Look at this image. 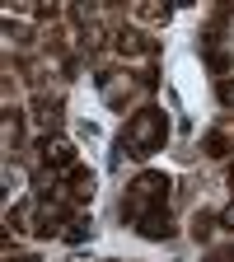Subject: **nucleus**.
<instances>
[{"label":"nucleus","mask_w":234,"mask_h":262,"mask_svg":"<svg viewBox=\"0 0 234 262\" xmlns=\"http://www.w3.org/2000/svg\"><path fill=\"white\" fill-rule=\"evenodd\" d=\"M206 262H234V248H216V253H211Z\"/></svg>","instance_id":"12"},{"label":"nucleus","mask_w":234,"mask_h":262,"mask_svg":"<svg viewBox=\"0 0 234 262\" xmlns=\"http://www.w3.org/2000/svg\"><path fill=\"white\" fill-rule=\"evenodd\" d=\"M38 122L52 126V131L61 126V103H56V98H38Z\"/></svg>","instance_id":"7"},{"label":"nucleus","mask_w":234,"mask_h":262,"mask_svg":"<svg viewBox=\"0 0 234 262\" xmlns=\"http://www.w3.org/2000/svg\"><path fill=\"white\" fill-rule=\"evenodd\" d=\"M229 183H234V169H229Z\"/></svg>","instance_id":"16"},{"label":"nucleus","mask_w":234,"mask_h":262,"mask_svg":"<svg viewBox=\"0 0 234 262\" xmlns=\"http://www.w3.org/2000/svg\"><path fill=\"white\" fill-rule=\"evenodd\" d=\"M202 150H206V155H229V136H225V131H206Z\"/></svg>","instance_id":"10"},{"label":"nucleus","mask_w":234,"mask_h":262,"mask_svg":"<svg viewBox=\"0 0 234 262\" xmlns=\"http://www.w3.org/2000/svg\"><path fill=\"white\" fill-rule=\"evenodd\" d=\"M61 178L71 183V196H75V202H89V196H94V173L84 169V164H75V169H66Z\"/></svg>","instance_id":"5"},{"label":"nucleus","mask_w":234,"mask_h":262,"mask_svg":"<svg viewBox=\"0 0 234 262\" xmlns=\"http://www.w3.org/2000/svg\"><path fill=\"white\" fill-rule=\"evenodd\" d=\"M164 136H169V117H164L159 108H141L136 117H126L122 150H131L136 159H145V155H155L164 145Z\"/></svg>","instance_id":"1"},{"label":"nucleus","mask_w":234,"mask_h":262,"mask_svg":"<svg viewBox=\"0 0 234 262\" xmlns=\"http://www.w3.org/2000/svg\"><path fill=\"white\" fill-rule=\"evenodd\" d=\"M141 14H145L150 24H164V19H169V10H159V5H150V10H141Z\"/></svg>","instance_id":"11"},{"label":"nucleus","mask_w":234,"mask_h":262,"mask_svg":"<svg viewBox=\"0 0 234 262\" xmlns=\"http://www.w3.org/2000/svg\"><path fill=\"white\" fill-rule=\"evenodd\" d=\"M117 52H122V56H141V52H155V47L141 38L136 28H122V33H117Z\"/></svg>","instance_id":"6"},{"label":"nucleus","mask_w":234,"mask_h":262,"mask_svg":"<svg viewBox=\"0 0 234 262\" xmlns=\"http://www.w3.org/2000/svg\"><path fill=\"white\" fill-rule=\"evenodd\" d=\"M19 262H38V257H19Z\"/></svg>","instance_id":"15"},{"label":"nucleus","mask_w":234,"mask_h":262,"mask_svg":"<svg viewBox=\"0 0 234 262\" xmlns=\"http://www.w3.org/2000/svg\"><path fill=\"white\" fill-rule=\"evenodd\" d=\"M220 94H225V103H234V84H225V89H220Z\"/></svg>","instance_id":"14"},{"label":"nucleus","mask_w":234,"mask_h":262,"mask_svg":"<svg viewBox=\"0 0 234 262\" xmlns=\"http://www.w3.org/2000/svg\"><path fill=\"white\" fill-rule=\"evenodd\" d=\"M216 225H220L216 215H206V211H197V215H192V234H197V244H206V239L216 234Z\"/></svg>","instance_id":"8"},{"label":"nucleus","mask_w":234,"mask_h":262,"mask_svg":"<svg viewBox=\"0 0 234 262\" xmlns=\"http://www.w3.org/2000/svg\"><path fill=\"white\" fill-rule=\"evenodd\" d=\"M136 229H141L145 239H174V220H169V211H150V215H141Z\"/></svg>","instance_id":"4"},{"label":"nucleus","mask_w":234,"mask_h":262,"mask_svg":"<svg viewBox=\"0 0 234 262\" xmlns=\"http://www.w3.org/2000/svg\"><path fill=\"white\" fill-rule=\"evenodd\" d=\"M169 173H141L136 183L126 187V196H122V220H131L136 225L141 215H150V211H164V196H169Z\"/></svg>","instance_id":"2"},{"label":"nucleus","mask_w":234,"mask_h":262,"mask_svg":"<svg viewBox=\"0 0 234 262\" xmlns=\"http://www.w3.org/2000/svg\"><path fill=\"white\" fill-rule=\"evenodd\" d=\"M89 234H94V225H89V220H80V215H75L71 225H66V229H61V239H66V244H84Z\"/></svg>","instance_id":"9"},{"label":"nucleus","mask_w":234,"mask_h":262,"mask_svg":"<svg viewBox=\"0 0 234 262\" xmlns=\"http://www.w3.org/2000/svg\"><path fill=\"white\" fill-rule=\"evenodd\" d=\"M38 155H42V164L52 173H66V169H75V145L66 141V136H42V145H38Z\"/></svg>","instance_id":"3"},{"label":"nucleus","mask_w":234,"mask_h":262,"mask_svg":"<svg viewBox=\"0 0 234 262\" xmlns=\"http://www.w3.org/2000/svg\"><path fill=\"white\" fill-rule=\"evenodd\" d=\"M220 225H225V229H234V202H229V206L220 211Z\"/></svg>","instance_id":"13"}]
</instances>
